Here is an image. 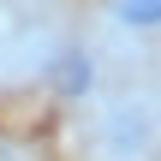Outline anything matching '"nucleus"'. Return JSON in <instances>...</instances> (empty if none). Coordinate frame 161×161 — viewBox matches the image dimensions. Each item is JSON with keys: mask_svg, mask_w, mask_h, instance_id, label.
<instances>
[{"mask_svg": "<svg viewBox=\"0 0 161 161\" xmlns=\"http://www.w3.org/2000/svg\"><path fill=\"white\" fill-rule=\"evenodd\" d=\"M48 84H54V96H60V102H84V96L96 90V60H90L84 48H66V54H54Z\"/></svg>", "mask_w": 161, "mask_h": 161, "instance_id": "f257e3e1", "label": "nucleus"}, {"mask_svg": "<svg viewBox=\"0 0 161 161\" xmlns=\"http://www.w3.org/2000/svg\"><path fill=\"white\" fill-rule=\"evenodd\" d=\"M108 12L125 30H161V0H108Z\"/></svg>", "mask_w": 161, "mask_h": 161, "instance_id": "f03ea898", "label": "nucleus"}]
</instances>
